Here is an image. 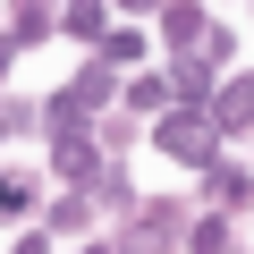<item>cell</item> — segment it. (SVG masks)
Returning <instances> with one entry per match:
<instances>
[{
    "label": "cell",
    "mask_w": 254,
    "mask_h": 254,
    "mask_svg": "<svg viewBox=\"0 0 254 254\" xmlns=\"http://www.w3.org/2000/svg\"><path fill=\"white\" fill-rule=\"evenodd\" d=\"M212 144H220V127H212V119H195V110L161 127V153H170V161H212Z\"/></svg>",
    "instance_id": "obj_1"
},
{
    "label": "cell",
    "mask_w": 254,
    "mask_h": 254,
    "mask_svg": "<svg viewBox=\"0 0 254 254\" xmlns=\"http://www.w3.org/2000/svg\"><path fill=\"white\" fill-rule=\"evenodd\" d=\"M212 127H220V136H229V127H254V76L220 85V110H212Z\"/></svg>",
    "instance_id": "obj_2"
},
{
    "label": "cell",
    "mask_w": 254,
    "mask_h": 254,
    "mask_svg": "<svg viewBox=\"0 0 254 254\" xmlns=\"http://www.w3.org/2000/svg\"><path fill=\"white\" fill-rule=\"evenodd\" d=\"M51 161H60L68 178H93V144L76 136V127H60V153H51Z\"/></svg>",
    "instance_id": "obj_3"
},
{
    "label": "cell",
    "mask_w": 254,
    "mask_h": 254,
    "mask_svg": "<svg viewBox=\"0 0 254 254\" xmlns=\"http://www.w3.org/2000/svg\"><path fill=\"white\" fill-rule=\"evenodd\" d=\"M203 34V9H187V0H178V9H170V43H195Z\"/></svg>",
    "instance_id": "obj_4"
},
{
    "label": "cell",
    "mask_w": 254,
    "mask_h": 254,
    "mask_svg": "<svg viewBox=\"0 0 254 254\" xmlns=\"http://www.w3.org/2000/svg\"><path fill=\"white\" fill-rule=\"evenodd\" d=\"M68 34H102V9H93V0H68Z\"/></svg>",
    "instance_id": "obj_5"
},
{
    "label": "cell",
    "mask_w": 254,
    "mask_h": 254,
    "mask_svg": "<svg viewBox=\"0 0 254 254\" xmlns=\"http://www.w3.org/2000/svg\"><path fill=\"white\" fill-rule=\"evenodd\" d=\"M17 212H26V187H17V178H0V220H17Z\"/></svg>",
    "instance_id": "obj_6"
},
{
    "label": "cell",
    "mask_w": 254,
    "mask_h": 254,
    "mask_svg": "<svg viewBox=\"0 0 254 254\" xmlns=\"http://www.w3.org/2000/svg\"><path fill=\"white\" fill-rule=\"evenodd\" d=\"M119 9H153V0H119Z\"/></svg>",
    "instance_id": "obj_7"
}]
</instances>
